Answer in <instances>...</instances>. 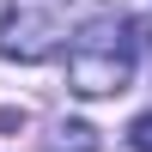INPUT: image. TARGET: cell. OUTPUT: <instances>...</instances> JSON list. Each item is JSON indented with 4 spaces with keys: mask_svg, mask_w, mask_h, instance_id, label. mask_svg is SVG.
I'll list each match as a JSON object with an SVG mask.
<instances>
[{
    "mask_svg": "<svg viewBox=\"0 0 152 152\" xmlns=\"http://www.w3.org/2000/svg\"><path fill=\"white\" fill-rule=\"evenodd\" d=\"M55 152H97V134L85 122H61L55 128Z\"/></svg>",
    "mask_w": 152,
    "mask_h": 152,
    "instance_id": "cell-3",
    "label": "cell"
},
{
    "mask_svg": "<svg viewBox=\"0 0 152 152\" xmlns=\"http://www.w3.org/2000/svg\"><path fill=\"white\" fill-rule=\"evenodd\" d=\"M128 146H134V152H152V110H146V116H134V128H128Z\"/></svg>",
    "mask_w": 152,
    "mask_h": 152,
    "instance_id": "cell-4",
    "label": "cell"
},
{
    "mask_svg": "<svg viewBox=\"0 0 152 152\" xmlns=\"http://www.w3.org/2000/svg\"><path fill=\"white\" fill-rule=\"evenodd\" d=\"M0 128H24V110H0Z\"/></svg>",
    "mask_w": 152,
    "mask_h": 152,
    "instance_id": "cell-5",
    "label": "cell"
},
{
    "mask_svg": "<svg viewBox=\"0 0 152 152\" xmlns=\"http://www.w3.org/2000/svg\"><path fill=\"white\" fill-rule=\"evenodd\" d=\"M134 18H116V12H97V18L79 24V37H73L67 49V85L79 97H116L128 91L134 79Z\"/></svg>",
    "mask_w": 152,
    "mask_h": 152,
    "instance_id": "cell-1",
    "label": "cell"
},
{
    "mask_svg": "<svg viewBox=\"0 0 152 152\" xmlns=\"http://www.w3.org/2000/svg\"><path fill=\"white\" fill-rule=\"evenodd\" d=\"M61 43V24L49 6H12L0 18V55L6 61H49Z\"/></svg>",
    "mask_w": 152,
    "mask_h": 152,
    "instance_id": "cell-2",
    "label": "cell"
}]
</instances>
